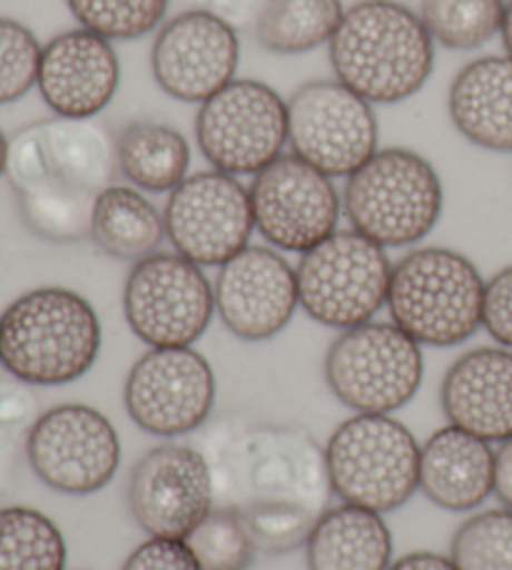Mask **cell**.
Instances as JSON below:
<instances>
[{"mask_svg":"<svg viewBox=\"0 0 512 570\" xmlns=\"http://www.w3.org/2000/svg\"><path fill=\"white\" fill-rule=\"evenodd\" d=\"M90 238L106 256L138 263L158 253L168 238L166 218L138 188L116 183L96 198Z\"/></svg>","mask_w":512,"mask_h":570,"instance_id":"d4e9b609","label":"cell"},{"mask_svg":"<svg viewBox=\"0 0 512 570\" xmlns=\"http://www.w3.org/2000/svg\"><path fill=\"white\" fill-rule=\"evenodd\" d=\"M345 16L341 0H265L255 40L275 56H301L331 43Z\"/></svg>","mask_w":512,"mask_h":570,"instance_id":"4316f807","label":"cell"},{"mask_svg":"<svg viewBox=\"0 0 512 570\" xmlns=\"http://www.w3.org/2000/svg\"><path fill=\"white\" fill-rule=\"evenodd\" d=\"M457 570H512V511L475 513L457 528L450 543Z\"/></svg>","mask_w":512,"mask_h":570,"instance_id":"d6a6232c","label":"cell"},{"mask_svg":"<svg viewBox=\"0 0 512 570\" xmlns=\"http://www.w3.org/2000/svg\"><path fill=\"white\" fill-rule=\"evenodd\" d=\"M327 475L343 503L391 513L420 491V445L393 415L355 413L325 445Z\"/></svg>","mask_w":512,"mask_h":570,"instance_id":"8992f818","label":"cell"},{"mask_svg":"<svg viewBox=\"0 0 512 570\" xmlns=\"http://www.w3.org/2000/svg\"><path fill=\"white\" fill-rule=\"evenodd\" d=\"M6 173L13 190L38 180L100 196L116 186L118 136L98 118H48L8 140Z\"/></svg>","mask_w":512,"mask_h":570,"instance_id":"8fae6325","label":"cell"},{"mask_svg":"<svg viewBox=\"0 0 512 570\" xmlns=\"http://www.w3.org/2000/svg\"><path fill=\"white\" fill-rule=\"evenodd\" d=\"M493 493L498 501L512 511V438L505 443H500L495 451V481Z\"/></svg>","mask_w":512,"mask_h":570,"instance_id":"f35d334b","label":"cell"},{"mask_svg":"<svg viewBox=\"0 0 512 570\" xmlns=\"http://www.w3.org/2000/svg\"><path fill=\"white\" fill-rule=\"evenodd\" d=\"M102 325L83 295L46 285L0 313V368L28 385H68L93 368Z\"/></svg>","mask_w":512,"mask_h":570,"instance_id":"3957f363","label":"cell"},{"mask_svg":"<svg viewBox=\"0 0 512 570\" xmlns=\"http://www.w3.org/2000/svg\"><path fill=\"white\" fill-rule=\"evenodd\" d=\"M18 210L30 233L50 243L90 238L96 198L56 180H38L16 190Z\"/></svg>","mask_w":512,"mask_h":570,"instance_id":"83f0119b","label":"cell"},{"mask_svg":"<svg viewBox=\"0 0 512 570\" xmlns=\"http://www.w3.org/2000/svg\"><path fill=\"white\" fill-rule=\"evenodd\" d=\"M440 405L450 425L505 443L512 438V351L483 345L460 355L440 385Z\"/></svg>","mask_w":512,"mask_h":570,"instance_id":"44dd1931","label":"cell"},{"mask_svg":"<svg viewBox=\"0 0 512 570\" xmlns=\"http://www.w3.org/2000/svg\"><path fill=\"white\" fill-rule=\"evenodd\" d=\"M40 399L33 385L10 379H0V431L16 438H28L30 428L40 419Z\"/></svg>","mask_w":512,"mask_h":570,"instance_id":"e575fe53","label":"cell"},{"mask_svg":"<svg viewBox=\"0 0 512 570\" xmlns=\"http://www.w3.org/2000/svg\"><path fill=\"white\" fill-rule=\"evenodd\" d=\"M188 3L196 10H205V13L228 20L235 28H245L255 23L265 0H188Z\"/></svg>","mask_w":512,"mask_h":570,"instance_id":"74e56055","label":"cell"},{"mask_svg":"<svg viewBox=\"0 0 512 570\" xmlns=\"http://www.w3.org/2000/svg\"><path fill=\"white\" fill-rule=\"evenodd\" d=\"M483 328L498 345L512 351V266L498 271L485 283Z\"/></svg>","mask_w":512,"mask_h":570,"instance_id":"8d00e7d4","label":"cell"},{"mask_svg":"<svg viewBox=\"0 0 512 570\" xmlns=\"http://www.w3.org/2000/svg\"><path fill=\"white\" fill-rule=\"evenodd\" d=\"M485 278L453 248L410 250L393 266L387 311L420 345L453 348L483 328Z\"/></svg>","mask_w":512,"mask_h":570,"instance_id":"277c9868","label":"cell"},{"mask_svg":"<svg viewBox=\"0 0 512 570\" xmlns=\"http://www.w3.org/2000/svg\"><path fill=\"white\" fill-rule=\"evenodd\" d=\"M393 263L383 246L357 230H335L303 253L295 268L301 308L315 323L347 331L387 305Z\"/></svg>","mask_w":512,"mask_h":570,"instance_id":"ba28073f","label":"cell"},{"mask_svg":"<svg viewBox=\"0 0 512 570\" xmlns=\"http://www.w3.org/2000/svg\"><path fill=\"white\" fill-rule=\"evenodd\" d=\"M381 140L373 104L341 80H311L288 100L293 153L331 178H351L371 160Z\"/></svg>","mask_w":512,"mask_h":570,"instance_id":"4fadbf2b","label":"cell"},{"mask_svg":"<svg viewBox=\"0 0 512 570\" xmlns=\"http://www.w3.org/2000/svg\"><path fill=\"white\" fill-rule=\"evenodd\" d=\"M443 180L433 163L407 148H383L345 183L353 230L383 248L415 246L443 216Z\"/></svg>","mask_w":512,"mask_h":570,"instance_id":"5b68a950","label":"cell"},{"mask_svg":"<svg viewBox=\"0 0 512 570\" xmlns=\"http://www.w3.org/2000/svg\"><path fill=\"white\" fill-rule=\"evenodd\" d=\"M173 248L198 266H215L250 246V190L220 170H198L170 193L163 210Z\"/></svg>","mask_w":512,"mask_h":570,"instance_id":"2e32d148","label":"cell"},{"mask_svg":"<svg viewBox=\"0 0 512 570\" xmlns=\"http://www.w3.org/2000/svg\"><path fill=\"white\" fill-rule=\"evenodd\" d=\"M213 508V473L200 448L163 443L132 465L128 511L148 538L186 541Z\"/></svg>","mask_w":512,"mask_h":570,"instance_id":"e0dca14e","label":"cell"},{"mask_svg":"<svg viewBox=\"0 0 512 570\" xmlns=\"http://www.w3.org/2000/svg\"><path fill=\"white\" fill-rule=\"evenodd\" d=\"M213 295L225 328L248 343L275 338L301 305L295 268L265 246H248L223 263Z\"/></svg>","mask_w":512,"mask_h":570,"instance_id":"d6986e66","label":"cell"},{"mask_svg":"<svg viewBox=\"0 0 512 570\" xmlns=\"http://www.w3.org/2000/svg\"><path fill=\"white\" fill-rule=\"evenodd\" d=\"M68 548L53 518L30 505L0 508V570H66Z\"/></svg>","mask_w":512,"mask_h":570,"instance_id":"f1b7e54d","label":"cell"},{"mask_svg":"<svg viewBox=\"0 0 512 570\" xmlns=\"http://www.w3.org/2000/svg\"><path fill=\"white\" fill-rule=\"evenodd\" d=\"M495 451L457 425H445L420 445V491L450 513H467L493 495Z\"/></svg>","mask_w":512,"mask_h":570,"instance_id":"7402d4cb","label":"cell"},{"mask_svg":"<svg viewBox=\"0 0 512 570\" xmlns=\"http://www.w3.org/2000/svg\"><path fill=\"white\" fill-rule=\"evenodd\" d=\"M430 38L447 50H477L503 28L505 0H420Z\"/></svg>","mask_w":512,"mask_h":570,"instance_id":"f546056e","label":"cell"},{"mask_svg":"<svg viewBox=\"0 0 512 570\" xmlns=\"http://www.w3.org/2000/svg\"><path fill=\"white\" fill-rule=\"evenodd\" d=\"M120 88V58L110 40L86 28L66 30L43 46L38 90L60 118H98Z\"/></svg>","mask_w":512,"mask_h":570,"instance_id":"ffe728a7","label":"cell"},{"mask_svg":"<svg viewBox=\"0 0 512 570\" xmlns=\"http://www.w3.org/2000/svg\"><path fill=\"white\" fill-rule=\"evenodd\" d=\"M423 373V345L393 321L341 331L325 353L327 389L355 413L401 411L417 395Z\"/></svg>","mask_w":512,"mask_h":570,"instance_id":"52a82bcc","label":"cell"},{"mask_svg":"<svg viewBox=\"0 0 512 570\" xmlns=\"http://www.w3.org/2000/svg\"><path fill=\"white\" fill-rule=\"evenodd\" d=\"M120 570H203L188 541L180 538H148L132 551Z\"/></svg>","mask_w":512,"mask_h":570,"instance_id":"d590c367","label":"cell"},{"mask_svg":"<svg viewBox=\"0 0 512 570\" xmlns=\"http://www.w3.org/2000/svg\"><path fill=\"white\" fill-rule=\"evenodd\" d=\"M248 190L255 230L275 250L303 256L333 236L341 223L343 198L333 178L295 153L255 173Z\"/></svg>","mask_w":512,"mask_h":570,"instance_id":"5bb4252c","label":"cell"},{"mask_svg":"<svg viewBox=\"0 0 512 570\" xmlns=\"http://www.w3.org/2000/svg\"><path fill=\"white\" fill-rule=\"evenodd\" d=\"M6 163H8V138L3 130H0V178H3L6 173Z\"/></svg>","mask_w":512,"mask_h":570,"instance_id":"7bdbcfd3","label":"cell"},{"mask_svg":"<svg viewBox=\"0 0 512 570\" xmlns=\"http://www.w3.org/2000/svg\"><path fill=\"white\" fill-rule=\"evenodd\" d=\"M215 373L193 348H150L132 363L122 389L130 421L142 433L178 438L208 423L215 405Z\"/></svg>","mask_w":512,"mask_h":570,"instance_id":"9a60e30c","label":"cell"},{"mask_svg":"<svg viewBox=\"0 0 512 570\" xmlns=\"http://www.w3.org/2000/svg\"><path fill=\"white\" fill-rule=\"evenodd\" d=\"M450 120L477 148L512 153V58L470 60L450 83Z\"/></svg>","mask_w":512,"mask_h":570,"instance_id":"603a6c76","label":"cell"},{"mask_svg":"<svg viewBox=\"0 0 512 570\" xmlns=\"http://www.w3.org/2000/svg\"><path fill=\"white\" fill-rule=\"evenodd\" d=\"M200 451L213 473L215 505L245 518L258 551L291 553L305 546L331 505L325 448L307 428L225 415L208 425Z\"/></svg>","mask_w":512,"mask_h":570,"instance_id":"6da1fadb","label":"cell"},{"mask_svg":"<svg viewBox=\"0 0 512 570\" xmlns=\"http://www.w3.org/2000/svg\"><path fill=\"white\" fill-rule=\"evenodd\" d=\"M186 541L203 570H248L258 556L248 523L228 505H215Z\"/></svg>","mask_w":512,"mask_h":570,"instance_id":"4dcf8cb0","label":"cell"},{"mask_svg":"<svg viewBox=\"0 0 512 570\" xmlns=\"http://www.w3.org/2000/svg\"><path fill=\"white\" fill-rule=\"evenodd\" d=\"M118 168L132 188L173 193L188 178L190 146L178 128L132 120L118 134Z\"/></svg>","mask_w":512,"mask_h":570,"instance_id":"484cf974","label":"cell"},{"mask_svg":"<svg viewBox=\"0 0 512 570\" xmlns=\"http://www.w3.org/2000/svg\"><path fill=\"white\" fill-rule=\"evenodd\" d=\"M30 471L50 491L93 495L120 468V435L106 413L86 403H60L40 413L26 438Z\"/></svg>","mask_w":512,"mask_h":570,"instance_id":"7c38bea8","label":"cell"},{"mask_svg":"<svg viewBox=\"0 0 512 570\" xmlns=\"http://www.w3.org/2000/svg\"><path fill=\"white\" fill-rule=\"evenodd\" d=\"M80 28L110 43H128L163 26L170 0H66Z\"/></svg>","mask_w":512,"mask_h":570,"instance_id":"1f68e13d","label":"cell"},{"mask_svg":"<svg viewBox=\"0 0 512 570\" xmlns=\"http://www.w3.org/2000/svg\"><path fill=\"white\" fill-rule=\"evenodd\" d=\"M500 38H503L508 56L512 58V0L505 3V18H503V28H500Z\"/></svg>","mask_w":512,"mask_h":570,"instance_id":"b9f144b4","label":"cell"},{"mask_svg":"<svg viewBox=\"0 0 512 570\" xmlns=\"http://www.w3.org/2000/svg\"><path fill=\"white\" fill-rule=\"evenodd\" d=\"M387 570H457V566L453 563V558L450 556L415 551V553L397 558V561L391 563V568Z\"/></svg>","mask_w":512,"mask_h":570,"instance_id":"ab89813d","label":"cell"},{"mask_svg":"<svg viewBox=\"0 0 512 570\" xmlns=\"http://www.w3.org/2000/svg\"><path fill=\"white\" fill-rule=\"evenodd\" d=\"M238 66V28L196 8L166 20L150 48L152 78L180 104H205L233 83Z\"/></svg>","mask_w":512,"mask_h":570,"instance_id":"ac0fdd59","label":"cell"},{"mask_svg":"<svg viewBox=\"0 0 512 570\" xmlns=\"http://www.w3.org/2000/svg\"><path fill=\"white\" fill-rule=\"evenodd\" d=\"M20 448L26 451L23 438H16L6 431H0V495L6 493L10 478H13V473H16Z\"/></svg>","mask_w":512,"mask_h":570,"instance_id":"60d3db41","label":"cell"},{"mask_svg":"<svg viewBox=\"0 0 512 570\" xmlns=\"http://www.w3.org/2000/svg\"><path fill=\"white\" fill-rule=\"evenodd\" d=\"M43 46L33 30L0 16V106L16 104L38 86Z\"/></svg>","mask_w":512,"mask_h":570,"instance_id":"836d02e7","label":"cell"},{"mask_svg":"<svg viewBox=\"0 0 512 570\" xmlns=\"http://www.w3.org/2000/svg\"><path fill=\"white\" fill-rule=\"evenodd\" d=\"M307 570H387L393 535L383 513L341 503L327 505L305 541Z\"/></svg>","mask_w":512,"mask_h":570,"instance_id":"cb8c5ba5","label":"cell"},{"mask_svg":"<svg viewBox=\"0 0 512 570\" xmlns=\"http://www.w3.org/2000/svg\"><path fill=\"white\" fill-rule=\"evenodd\" d=\"M327 48L335 80L373 106L413 98L435 66V40L415 10L395 0L347 8Z\"/></svg>","mask_w":512,"mask_h":570,"instance_id":"7a4b0ae2","label":"cell"},{"mask_svg":"<svg viewBox=\"0 0 512 570\" xmlns=\"http://www.w3.org/2000/svg\"><path fill=\"white\" fill-rule=\"evenodd\" d=\"M203 158L228 176H255L288 142V100L268 83L235 78L205 100L196 116Z\"/></svg>","mask_w":512,"mask_h":570,"instance_id":"30bf717a","label":"cell"},{"mask_svg":"<svg viewBox=\"0 0 512 570\" xmlns=\"http://www.w3.org/2000/svg\"><path fill=\"white\" fill-rule=\"evenodd\" d=\"M122 313L136 338L150 348H193L213 321V283L198 263L158 250L132 263Z\"/></svg>","mask_w":512,"mask_h":570,"instance_id":"9c48e42d","label":"cell"}]
</instances>
